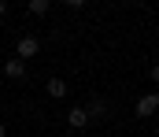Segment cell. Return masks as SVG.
Wrapping results in <instances>:
<instances>
[{
	"instance_id": "1",
	"label": "cell",
	"mask_w": 159,
	"mask_h": 137,
	"mask_svg": "<svg viewBox=\"0 0 159 137\" xmlns=\"http://www.w3.org/2000/svg\"><path fill=\"white\" fill-rule=\"evenodd\" d=\"M37 52H41V41L34 37V34H26V37H19V45H15V59H22V63H26V59H34Z\"/></svg>"
},
{
	"instance_id": "2",
	"label": "cell",
	"mask_w": 159,
	"mask_h": 137,
	"mask_svg": "<svg viewBox=\"0 0 159 137\" xmlns=\"http://www.w3.org/2000/svg\"><path fill=\"white\" fill-rule=\"evenodd\" d=\"M156 111H159V96H156V93H148V96L137 100V119H152Z\"/></svg>"
},
{
	"instance_id": "3",
	"label": "cell",
	"mask_w": 159,
	"mask_h": 137,
	"mask_svg": "<svg viewBox=\"0 0 159 137\" xmlns=\"http://www.w3.org/2000/svg\"><path fill=\"white\" fill-rule=\"evenodd\" d=\"M4 74H7V78H11V82H22V78H26V63H22V59H15V56H11V59H7V63H4Z\"/></svg>"
},
{
	"instance_id": "4",
	"label": "cell",
	"mask_w": 159,
	"mask_h": 137,
	"mask_svg": "<svg viewBox=\"0 0 159 137\" xmlns=\"http://www.w3.org/2000/svg\"><path fill=\"white\" fill-rule=\"evenodd\" d=\"M85 115H89V122H93V119H104V115H107V104H104L100 96H93V100L85 104Z\"/></svg>"
},
{
	"instance_id": "5",
	"label": "cell",
	"mask_w": 159,
	"mask_h": 137,
	"mask_svg": "<svg viewBox=\"0 0 159 137\" xmlns=\"http://www.w3.org/2000/svg\"><path fill=\"white\" fill-rule=\"evenodd\" d=\"M44 93H48L52 100H63V96H67V82H63V78H48Z\"/></svg>"
},
{
	"instance_id": "6",
	"label": "cell",
	"mask_w": 159,
	"mask_h": 137,
	"mask_svg": "<svg viewBox=\"0 0 159 137\" xmlns=\"http://www.w3.org/2000/svg\"><path fill=\"white\" fill-rule=\"evenodd\" d=\"M67 122H70V130H85V126H89V115H85V107H70Z\"/></svg>"
},
{
	"instance_id": "7",
	"label": "cell",
	"mask_w": 159,
	"mask_h": 137,
	"mask_svg": "<svg viewBox=\"0 0 159 137\" xmlns=\"http://www.w3.org/2000/svg\"><path fill=\"white\" fill-rule=\"evenodd\" d=\"M48 7H52L48 0H30V4H26V11H30V15H48Z\"/></svg>"
},
{
	"instance_id": "8",
	"label": "cell",
	"mask_w": 159,
	"mask_h": 137,
	"mask_svg": "<svg viewBox=\"0 0 159 137\" xmlns=\"http://www.w3.org/2000/svg\"><path fill=\"white\" fill-rule=\"evenodd\" d=\"M152 82H156V85H159V63H156V67H152Z\"/></svg>"
},
{
	"instance_id": "9",
	"label": "cell",
	"mask_w": 159,
	"mask_h": 137,
	"mask_svg": "<svg viewBox=\"0 0 159 137\" xmlns=\"http://www.w3.org/2000/svg\"><path fill=\"white\" fill-rule=\"evenodd\" d=\"M4 11H7V4H4V0H0V19H4Z\"/></svg>"
},
{
	"instance_id": "10",
	"label": "cell",
	"mask_w": 159,
	"mask_h": 137,
	"mask_svg": "<svg viewBox=\"0 0 159 137\" xmlns=\"http://www.w3.org/2000/svg\"><path fill=\"white\" fill-rule=\"evenodd\" d=\"M0 137H7V126H4V122H0Z\"/></svg>"
},
{
	"instance_id": "11",
	"label": "cell",
	"mask_w": 159,
	"mask_h": 137,
	"mask_svg": "<svg viewBox=\"0 0 159 137\" xmlns=\"http://www.w3.org/2000/svg\"><path fill=\"white\" fill-rule=\"evenodd\" d=\"M156 96H159V85H156Z\"/></svg>"
}]
</instances>
